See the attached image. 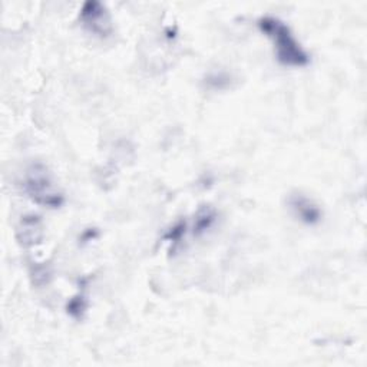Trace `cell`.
<instances>
[{"instance_id": "obj_1", "label": "cell", "mask_w": 367, "mask_h": 367, "mask_svg": "<svg viewBox=\"0 0 367 367\" xmlns=\"http://www.w3.org/2000/svg\"><path fill=\"white\" fill-rule=\"evenodd\" d=\"M258 29L274 44L277 60L284 66L303 68L310 64V55L300 45L290 28L274 16H262L257 20Z\"/></svg>"}, {"instance_id": "obj_2", "label": "cell", "mask_w": 367, "mask_h": 367, "mask_svg": "<svg viewBox=\"0 0 367 367\" xmlns=\"http://www.w3.org/2000/svg\"><path fill=\"white\" fill-rule=\"evenodd\" d=\"M24 190L37 206L59 208L65 202L64 194L56 188L46 167L42 164H36L28 171L24 181Z\"/></svg>"}, {"instance_id": "obj_3", "label": "cell", "mask_w": 367, "mask_h": 367, "mask_svg": "<svg viewBox=\"0 0 367 367\" xmlns=\"http://www.w3.org/2000/svg\"><path fill=\"white\" fill-rule=\"evenodd\" d=\"M80 24L91 33L105 37L112 33V22L107 8L96 0H88L79 13Z\"/></svg>"}, {"instance_id": "obj_4", "label": "cell", "mask_w": 367, "mask_h": 367, "mask_svg": "<svg viewBox=\"0 0 367 367\" xmlns=\"http://www.w3.org/2000/svg\"><path fill=\"white\" fill-rule=\"evenodd\" d=\"M44 238V224L39 215L28 214L20 218L16 227V240L22 247H33Z\"/></svg>"}, {"instance_id": "obj_5", "label": "cell", "mask_w": 367, "mask_h": 367, "mask_svg": "<svg viewBox=\"0 0 367 367\" xmlns=\"http://www.w3.org/2000/svg\"><path fill=\"white\" fill-rule=\"evenodd\" d=\"M289 207L293 214L307 226H316L321 221L323 213L317 204L301 193H294L289 197Z\"/></svg>"}, {"instance_id": "obj_6", "label": "cell", "mask_w": 367, "mask_h": 367, "mask_svg": "<svg viewBox=\"0 0 367 367\" xmlns=\"http://www.w3.org/2000/svg\"><path fill=\"white\" fill-rule=\"evenodd\" d=\"M217 218V213L214 208L210 206H206L199 208V211L195 215V222H194V234L201 235L202 233H206L208 229L214 224Z\"/></svg>"}, {"instance_id": "obj_7", "label": "cell", "mask_w": 367, "mask_h": 367, "mask_svg": "<svg viewBox=\"0 0 367 367\" xmlns=\"http://www.w3.org/2000/svg\"><path fill=\"white\" fill-rule=\"evenodd\" d=\"M87 307H88V301H87L85 296L78 294L69 300V303L66 305V310H68V314L72 316L73 319H82Z\"/></svg>"}, {"instance_id": "obj_8", "label": "cell", "mask_w": 367, "mask_h": 367, "mask_svg": "<svg viewBox=\"0 0 367 367\" xmlns=\"http://www.w3.org/2000/svg\"><path fill=\"white\" fill-rule=\"evenodd\" d=\"M32 278H33V284L45 285L49 283L51 271L45 266H35L33 271H32Z\"/></svg>"}, {"instance_id": "obj_9", "label": "cell", "mask_w": 367, "mask_h": 367, "mask_svg": "<svg viewBox=\"0 0 367 367\" xmlns=\"http://www.w3.org/2000/svg\"><path fill=\"white\" fill-rule=\"evenodd\" d=\"M186 230H187V222L186 221H178L175 226L165 234V240L177 244V242H179L181 237L186 234Z\"/></svg>"}, {"instance_id": "obj_10", "label": "cell", "mask_w": 367, "mask_h": 367, "mask_svg": "<svg viewBox=\"0 0 367 367\" xmlns=\"http://www.w3.org/2000/svg\"><path fill=\"white\" fill-rule=\"evenodd\" d=\"M96 235H98L96 230H87V231L82 234V241H84V242H88V241H91V240H93Z\"/></svg>"}]
</instances>
